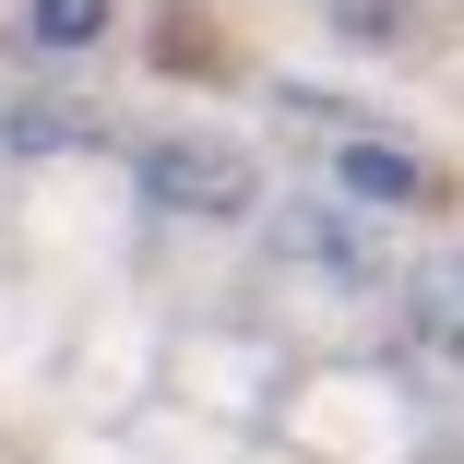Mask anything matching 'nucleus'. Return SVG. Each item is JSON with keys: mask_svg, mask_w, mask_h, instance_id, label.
I'll use <instances>...</instances> for the list:
<instances>
[{"mask_svg": "<svg viewBox=\"0 0 464 464\" xmlns=\"http://www.w3.org/2000/svg\"><path fill=\"white\" fill-rule=\"evenodd\" d=\"M143 191L167 215H250L262 203V179L238 143H143Z\"/></svg>", "mask_w": 464, "mask_h": 464, "instance_id": "obj_1", "label": "nucleus"}, {"mask_svg": "<svg viewBox=\"0 0 464 464\" xmlns=\"http://www.w3.org/2000/svg\"><path fill=\"white\" fill-rule=\"evenodd\" d=\"M286 250L322 274V286H382V250H369L345 215H322V203H286Z\"/></svg>", "mask_w": 464, "mask_h": 464, "instance_id": "obj_2", "label": "nucleus"}, {"mask_svg": "<svg viewBox=\"0 0 464 464\" xmlns=\"http://www.w3.org/2000/svg\"><path fill=\"white\" fill-rule=\"evenodd\" d=\"M405 334H417V357H440V369H464V274H452V262H429V274H405Z\"/></svg>", "mask_w": 464, "mask_h": 464, "instance_id": "obj_3", "label": "nucleus"}, {"mask_svg": "<svg viewBox=\"0 0 464 464\" xmlns=\"http://www.w3.org/2000/svg\"><path fill=\"white\" fill-rule=\"evenodd\" d=\"M83 143H96V108H48V96L0 108V155H83Z\"/></svg>", "mask_w": 464, "mask_h": 464, "instance_id": "obj_4", "label": "nucleus"}, {"mask_svg": "<svg viewBox=\"0 0 464 464\" xmlns=\"http://www.w3.org/2000/svg\"><path fill=\"white\" fill-rule=\"evenodd\" d=\"M334 167H345V191H357V203H429V167H417L405 143H345Z\"/></svg>", "mask_w": 464, "mask_h": 464, "instance_id": "obj_5", "label": "nucleus"}, {"mask_svg": "<svg viewBox=\"0 0 464 464\" xmlns=\"http://www.w3.org/2000/svg\"><path fill=\"white\" fill-rule=\"evenodd\" d=\"M24 24H36V48H96L108 36V0H36Z\"/></svg>", "mask_w": 464, "mask_h": 464, "instance_id": "obj_6", "label": "nucleus"}, {"mask_svg": "<svg viewBox=\"0 0 464 464\" xmlns=\"http://www.w3.org/2000/svg\"><path fill=\"white\" fill-rule=\"evenodd\" d=\"M345 36H405V0H334Z\"/></svg>", "mask_w": 464, "mask_h": 464, "instance_id": "obj_7", "label": "nucleus"}]
</instances>
